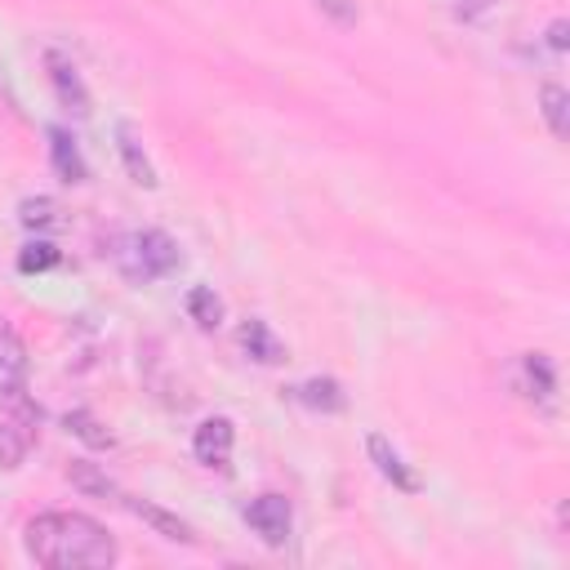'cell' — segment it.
<instances>
[{"instance_id":"6da1fadb","label":"cell","mask_w":570,"mask_h":570,"mask_svg":"<svg viewBox=\"0 0 570 570\" xmlns=\"http://www.w3.org/2000/svg\"><path fill=\"white\" fill-rule=\"evenodd\" d=\"M22 534L27 557L49 570H107L116 561V539L85 512H40Z\"/></svg>"},{"instance_id":"7a4b0ae2","label":"cell","mask_w":570,"mask_h":570,"mask_svg":"<svg viewBox=\"0 0 570 570\" xmlns=\"http://www.w3.org/2000/svg\"><path fill=\"white\" fill-rule=\"evenodd\" d=\"M111 263L120 267L125 281L147 285V281H160V276H169L178 267V245L160 227H142V232H129V236L116 240Z\"/></svg>"},{"instance_id":"3957f363","label":"cell","mask_w":570,"mask_h":570,"mask_svg":"<svg viewBox=\"0 0 570 570\" xmlns=\"http://www.w3.org/2000/svg\"><path fill=\"white\" fill-rule=\"evenodd\" d=\"M40 436V405L27 387H0V468H22Z\"/></svg>"},{"instance_id":"277c9868","label":"cell","mask_w":570,"mask_h":570,"mask_svg":"<svg viewBox=\"0 0 570 570\" xmlns=\"http://www.w3.org/2000/svg\"><path fill=\"white\" fill-rule=\"evenodd\" d=\"M245 525H249L267 548H285V543H289V530H294V508H289L285 494L267 490V494H258V499L245 503Z\"/></svg>"},{"instance_id":"5b68a950","label":"cell","mask_w":570,"mask_h":570,"mask_svg":"<svg viewBox=\"0 0 570 570\" xmlns=\"http://www.w3.org/2000/svg\"><path fill=\"white\" fill-rule=\"evenodd\" d=\"M232 445H236V428L227 414H214L205 419L196 432H191V454L200 468H214V472H227L232 463Z\"/></svg>"},{"instance_id":"8992f818","label":"cell","mask_w":570,"mask_h":570,"mask_svg":"<svg viewBox=\"0 0 570 570\" xmlns=\"http://www.w3.org/2000/svg\"><path fill=\"white\" fill-rule=\"evenodd\" d=\"M365 450H370V459H374V468H379V476L383 481H392L396 490H405V494H414L419 490V476L410 472V463L401 459V450L383 436V432H370L365 436Z\"/></svg>"},{"instance_id":"52a82bcc","label":"cell","mask_w":570,"mask_h":570,"mask_svg":"<svg viewBox=\"0 0 570 570\" xmlns=\"http://www.w3.org/2000/svg\"><path fill=\"white\" fill-rule=\"evenodd\" d=\"M45 67H49V80H53V89H58V102L71 107L76 116H89V94H85L76 67H71L62 53H53V49L45 53Z\"/></svg>"},{"instance_id":"ba28073f","label":"cell","mask_w":570,"mask_h":570,"mask_svg":"<svg viewBox=\"0 0 570 570\" xmlns=\"http://www.w3.org/2000/svg\"><path fill=\"white\" fill-rule=\"evenodd\" d=\"M120 503H125L138 521H147L160 539H169V543H196L191 525H187V521H178L174 512H165V508H156V503H147V499H129V494H120Z\"/></svg>"},{"instance_id":"9c48e42d","label":"cell","mask_w":570,"mask_h":570,"mask_svg":"<svg viewBox=\"0 0 570 570\" xmlns=\"http://www.w3.org/2000/svg\"><path fill=\"white\" fill-rule=\"evenodd\" d=\"M0 387H27V343L9 321H0Z\"/></svg>"},{"instance_id":"30bf717a","label":"cell","mask_w":570,"mask_h":570,"mask_svg":"<svg viewBox=\"0 0 570 570\" xmlns=\"http://www.w3.org/2000/svg\"><path fill=\"white\" fill-rule=\"evenodd\" d=\"M116 147H120V160H125V169H129V178L138 183V187H156V169H151V160H147V151H142V142H138V134H134V125H116Z\"/></svg>"},{"instance_id":"8fae6325","label":"cell","mask_w":570,"mask_h":570,"mask_svg":"<svg viewBox=\"0 0 570 570\" xmlns=\"http://www.w3.org/2000/svg\"><path fill=\"white\" fill-rule=\"evenodd\" d=\"M49 160H53L58 178L85 183V160H80V151H76V138H67V129H49Z\"/></svg>"},{"instance_id":"7c38bea8","label":"cell","mask_w":570,"mask_h":570,"mask_svg":"<svg viewBox=\"0 0 570 570\" xmlns=\"http://www.w3.org/2000/svg\"><path fill=\"white\" fill-rule=\"evenodd\" d=\"M240 347H245L254 361H263V365H276V361L285 356V347L276 343V334L267 330V321H245V325H240Z\"/></svg>"},{"instance_id":"4fadbf2b","label":"cell","mask_w":570,"mask_h":570,"mask_svg":"<svg viewBox=\"0 0 570 570\" xmlns=\"http://www.w3.org/2000/svg\"><path fill=\"white\" fill-rule=\"evenodd\" d=\"M67 481H71L80 494H89V499H116V503H120L116 481H111L107 472H98L94 463H85V459H76V463L67 468Z\"/></svg>"},{"instance_id":"5bb4252c","label":"cell","mask_w":570,"mask_h":570,"mask_svg":"<svg viewBox=\"0 0 570 570\" xmlns=\"http://www.w3.org/2000/svg\"><path fill=\"white\" fill-rule=\"evenodd\" d=\"M539 111H543L552 138H566V134H570V94H566L561 85L548 80V85L539 89Z\"/></svg>"},{"instance_id":"9a60e30c","label":"cell","mask_w":570,"mask_h":570,"mask_svg":"<svg viewBox=\"0 0 570 570\" xmlns=\"http://www.w3.org/2000/svg\"><path fill=\"white\" fill-rule=\"evenodd\" d=\"M294 396L303 401V405H312V410H343V387L334 383V379H303L298 387H294Z\"/></svg>"},{"instance_id":"2e32d148","label":"cell","mask_w":570,"mask_h":570,"mask_svg":"<svg viewBox=\"0 0 570 570\" xmlns=\"http://www.w3.org/2000/svg\"><path fill=\"white\" fill-rule=\"evenodd\" d=\"M187 316H191L200 330H218V321H223V298H218L209 285H196V289L187 294Z\"/></svg>"},{"instance_id":"e0dca14e","label":"cell","mask_w":570,"mask_h":570,"mask_svg":"<svg viewBox=\"0 0 570 570\" xmlns=\"http://www.w3.org/2000/svg\"><path fill=\"white\" fill-rule=\"evenodd\" d=\"M450 13L463 27H485L503 13V0H450Z\"/></svg>"},{"instance_id":"ac0fdd59","label":"cell","mask_w":570,"mask_h":570,"mask_svg":"<svg viewBox=\"0 0 570 570\" xmlns=\"http://www.w3.org/2000/svg\"><path fill=\"white\" fill-rule=\"evenodd\" d=\"M525 379H530V396H539V401H548L557 392V370H552V361L543 352L525 356Z\"/></svg>"},{"instance_id":"d6986e66","label":"cell","mask_w":570,"mask_h":570,"mask_svg":"<svg viewBox=\"0 0 570 570\" xmlns=\"http://www.w3.org/2000/svg\"><path fill=\"white\" fill-rule=\"evenodd\" d=\"M67 432H76L85 445H94V450H107L111 445V432L89 414V410H71L67 414Z\"/></svg>"},{"instance_id":"ffe728a7","label":"cell","mask_w":570,"mask_h":570,"mask_svg":"<svg viewBox=\"0 0 570 570\" xmlns=\"http://www.w3.org/2000/svg\"><path fill=\"white\" fill-rule=\"evenodd\" d=\"M53 263H58V249H53L49 240H31V245L18 254V267H22V272H49Z\"/></svg>"},{"instance_id":"44dd1931","label":"cell","mask_w":570,"mask_h":570,"mask_svg":"<svg viewBox=\"0 0 570 570\" xmlns=\"http://www.w3.org/2000/svg\"><path fill=\"white\" fill-rule=\"evenodd\" d=\"M53 200L49 196H31V200H22V223L27 227H53Z\"/></svg>"},{"instance_id":"7402d4cb","label":"cell","mask_w":570,"mask_h":570,"mask_svg":"<svg viewBox=\"0 0 570 570\" xmlns=\"http://www.w3.org/2000/svg\"><path fill=\"white\" fill-rule=\"evenodd\" d=\"M316 4H321L338 27H352V22H356V4H352V0H316Z\"/></svg>"},{"instance_id":"603a6c76","label":"cell","mask_w":570,"mask_h":570,"mask_svg":"<svg viewBox=\"0 0 570 570\" xmlns=\"http://www.w3.org/2000/svg\"><path fill=\"white\" fill-rule=\"evenodd\" d=\"M548 45H552L557 53H561V49L570 45V22H566V18H557V22L548 27Z\"/></svg>"}]
</instances>
